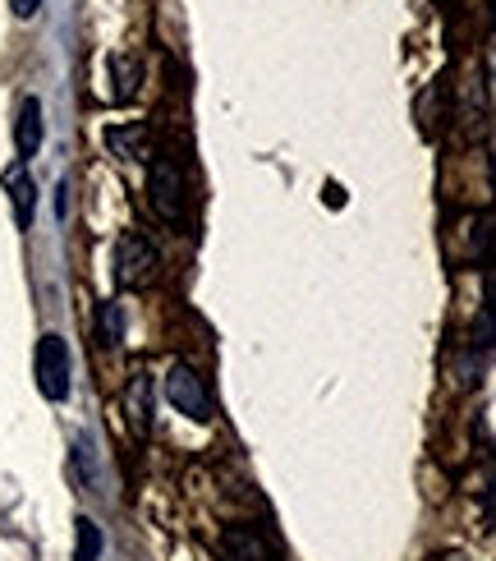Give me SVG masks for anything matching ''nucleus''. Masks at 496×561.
<instances>
[{
  "mask_svg": "<svg viewBox=\"0 0 496 561\" xmlns=\"http://www.w3.org/2000/svg\"><path fill=\"white\" fill-rule=\"evenodd\" d=\"M33 368H37V387L46 401H65L69 387H74V355H69L65 336L46 332L37 341V355H33Z\"/></svg>",
  "mask_w": 496,
  "mask_h": 561,
  "instance_id": "obj_1",
  "label": "nucleus"
},
{
  "mask_svg": "<svg viewBox=\"0 0 496 561\" xmlns=\"http://www.w3.org/2000/svg\"><path fill=\"white\" fill-rule=\"evenodd\" d=\"M102 341L120 345V304H106V309H102Z\"/></svg>",
  "mask_w": 496,
  "mask_h": 561,
  "instance_id": "obj_12",
  "label": "nucleus"
},
{
  "mask_svg": "<svg viewBox=\"0 0 496 561\" xmlns=\"http://www.w3.org/2000/svg\"><path fill=\"white\" fill-rule=\"evenodd\" d=\"M106 144L120 152L125 161H138L143 157V125H129V129H106Z\"/></svg>",
  "mask_w": 496,
  "mask_h": 561,
  "instance_id": "obj_9",
  "label": "nucleus"
},
{
  "mask_svg": "<svg viewBox=\"0 0 496 561\" xmlns=\"http://www.w3.org/2000/svg\"><path fill=\"white\" fill-rule=\"evenodd\" d=\"M226 552H230V561H276L272 543L253 525H230L226 529Z\"/></svg>",
  "mask_w": 496,
  "mask_h": 561,
  "instance_id": "obj_7",
  "label": "nucleus"
},
{
  "mask_svg": "<svg viewBox=\"0 0 496 561\" xmlns=\"http://www.w3.org/2000/svg\"><path fill=\"white\" fill-rule=\"evenodd\" d=\"M111 65H115V83H120V88L111 92V98H115V102H129V98H134V83H138V65L125 60V56H115Z\"/></svg>",
  "mask_w": 496,
  "mask_h": 561,
  "instance_id": "obj_11",
  "label": "nucleus"
},
{
  "mask_svg": "<svg viewBox=\"0 0 496 561\" xmlns=\"http://www.w3.org/2000/svg\"><path fill=\"white\" fill-rule=\"evenodd\" d=\"M14 148H19V161H33L37 148H42V102H37V98H23V102H19V115H14Z\"/></svg>",
  "mask_w": 496,
  "mask_h": 561,
  "instance_id": "obj_6",
  "label": "nucleus"
},
{
  "mask_svg": "<svg viewBox=\"0 0 496 561\" xmlns=\"http://www.w3.org/2000/svg\"><path fill=\"white\" fill-rule=\"evenodd\" d=\"M157 267H161L157 244L148 236H138V230H129V236L115 244V280H120L125 290L148 286V280L157 276Z\"/></svg>",
  "mask_w": 496,
  "mask_h": 561,
  "instance_id": "obj_2",
  "label": "nucleus"
},
{
  "mask_svg": "<svg viewBox=\"0 0 496 561\" xmlns=\"http://www.w3.org/2000/svg\"><path fill=\"white\" fill-rule=\"evenodd\" d=\"M165 401H171L180 414L198 419V424L211 419V391L188 364H171V373H165Z\"/></svg>",
  "mask_w": 496,
  "mask_h": 561,
  "instance_id": "obj_3",
  "label": "nucleus"
},
{
  "mask_svg": "<svg viewBox=\"0 0 496 561\" xmlns=\"http://www.w3.org/2000/svg\"><path fill=\"white\" fill-rule=\"evenodd\" d=\"M74 534H79L74 561H97V552H102V534H97V525H92L88 516H79V520H74Z\"/></svg>",
  "mask_w": 496,
  "mask_h": 561,
  "instance_id": "obj_10",
  "label": "nucleus"
},
{
  "mask_svg": "<svg viewBox=\"0 0 496 561\" xmlns=\"http://www.w3.org/2000/svg\"><path fill=\"white\" fill-rule=\"evenodd\" d=\"M148 198H152V213H157L161 221H180V207H184V180H180V167L171 161V152H161V157L152 161Z\"/></svg>",
  "mask_w": 496,
  "mask_h": 561,
  "instance_id": "obj_4",
  "label": "nucleus"
},
{
  "mask_svg": "<svg viewBox=\"0 0 496 561\" xmlns=\"http://www.w3.org/2000/svg\"><path fill=\"white\" fill-rule=\"evenodd\" d=\"M5 194L14 203V226L28 230L33 226V207H37V190H33L28 161H10V167H5Z\"/></svg>",
  "mask_w": 496,
  "mask_h": 561,
  "instance_id": "obj_5",
  "label": "nucleus"
},
{
  "mask_svg": "<svg viewBox=\"0 0 496 561\" xmlns=\"http://www.w3.org/2000/svg\"><path fill=\"white\" fill-rule=\"evenodd\" d=\"M10 10H14L19 19H33V14L42 10V0H10Z\"/></svg>",
  "mask_w": 496,
  "mask_h": 561,
  "instance_id": "obj_13",
  "label": "nucleus"
},
{
  "mask_svg": "<svg viewBox=\"0 0 496 561\" xmlns=\"http://www.w3.org/2000/svg\"><path fill=\"white\" fill-rule=\"evenodd\" d=\"M125 414H129V424H134L138 433H148V424H152V378H148L143 368L129 373V387H125Z\"/></svg>",
  "mask_w": 496,
  "mask_h": 561,
  "instance_id": "obj_8",
  "label": "nucleus"
}]
</instances>
